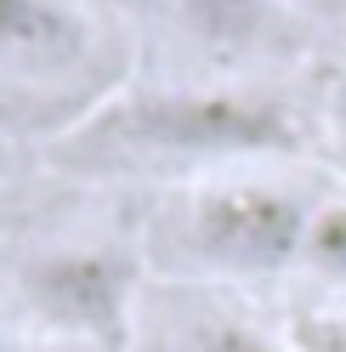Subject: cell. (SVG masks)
Instances as JSON below:
<instances>
[{"mask_svg": "<svg viewBox=\"0 0 346 352\" xmlns=\"http://www.w3.org/2000/svg\"><path fill=\"white\" fill-rule=\"evenodd\" d=\"M301 142L295 114L239 85H154L85 125V148L114 160H255Z\"/></svg>", "mask_w": 346, "mask_h": 352, "instance_id": "cell-1", "label": "cell"}, {"mask_svg": "<svg viewBox=\"0 0 346 352\" xmlns=\"http://www.w3.org/2000/svg\"><path fill=\"white\" fill-rule=\"evenodd\" d=\"M318 205L284 182H255V176H227L205 182L176 216V245L193 267L222 278H273L284 267H301L307 256Z\"/></svg>", "mask_w": 346, "mask_h": 352, "instance_id": "cell-2", "label": "cell"}, {"mask_svg": "<svg viewBox=\"0 0 346 352\" xmlns=\"http://www.w3.org/2000/svg\"><path fill=\"white\" fill-rule=\"evenodd\" d=\"M137 267L114 250H51L23 267V307L51 341L125 346Z\"/></svg>", "mask_w": 346, "mask_h": 352, "instance_id": "cell-3", "label": "cell"}, {"mask_svg": "<svg viewBox=\"0 0 346 352\" xmlns=\"http://www.w3.org/2000/svg\"><path fill=\"white\" fill-rule=\"evenodd\" d=\"M170 46H182L199 69H244L278 52L301 17L284 0H154Z\"/></svg>", "mask_w": 346, "mask_h": 352, "instance_id": "cell-4", "label": "cell"}, {"mask_svg": "<svg viewBox=\"0 0 346 352\" xmlns=\"http://www.w3.org/2000/svg\"><path fill=\"white\" fill-rule=\"evenodd\" d=\"M91 52V23L74 0H0V74L62 80Z\"/></svg>", "mask_w": 346, "mask_h": 352, "instance_id": "cell-5", "label": "cell"}, {"mask_svg": "<svg viewBox=\"0 0 346 352\" xmlns=\"http://www.w3.org/2000/svg\"><path fill=\"white\" fill-rule=\"evenodd\" d=\"M301 267H307V273H318L323 284H335V290H346V199L318 205Z\"/></svg>", "mask_w": 346, "mask_h": 352, "instance_id": "cell-6", "label": "cell"}, {"mask_svg": "<svg viewBox=\"0 0 346 352\" xmlns=\"http://www.w3.org/2000/svg\"><path fill=\"white\" fill-rule=\"evenodd\" d=\"M182 352H295V341H290V336L278 341V336H267V329H255L250 318H233V313H222V318L193 324Z\"/></svg>", "mask_w": 346, "mask_h": 352, "instance_id": "cell-7", "label": "cell"}, {"mask_svg": "<svg viewBox=\"0 0 346 352\" xmlns=\"http://www.w3.org/2000/svg\"><path fill=\"white\" fill-rule=\"evenodd\" d=\"M295 352H346V313H301L290 324Z\"/></svg>", "mask_w": 346, "mask_h": 352, "instance_id": "cell-8", "label": "cell"}, {"mask_svg": "<svg viewBox=\"0 0 346 352\" xmlns=\"http://www.w3.org/2000/svg\"><path fill=\"white\" fill-rule=\"evenodd\" d=\"M301 23H323V29H346V0H284Z\"/></svg>", "mask_w": 346, "mask_h": 352, "instance_id": "cell-9", "label": "cell"}, {"mask_svg": "<svg viewBox=\"0 0 346 352\" xmlns=\"http://www.w3.org/2000/svg\"><path fill=\"white\" fill-rule=\"evenodd\" d=\"M330 131H335V148L346 153V74L335 85V102H330Z\"/></svg>", "mask_w": 346, "mask_h": 352, "instance_id": "cell-10", "label": "cell"}, {"mask_svg": "<svg viewBox=\"0 0 346 352\" xmlns=\"http://www.w3.org/2000/svg\"><path fill=\"white\" fill-rule=\"evenodd\" d=\"M46 352H119V346H85V341H51Z\"/></svg>", "mask_w": 346, "mask_h": 352, "instance_id": "cell-11", "label": "cell"}, {"mask_svg": "<svg viewBox=\"0 0 346 352\" xmlns=\"http://www.w3.org/2000/svg\"><path fill=\"white\" fill-rule=\"evenodd\" d=\"M0 352H6V329H0Z\"/></svg>", "mask_w": 346, "mask_h": 352, "instance_id": "cell-12", "label": "cell"}]
</instances>
